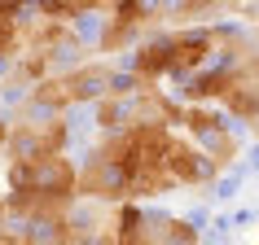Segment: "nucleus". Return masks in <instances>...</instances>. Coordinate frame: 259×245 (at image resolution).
Returning a JSON list of instances; mask_svg holds the SVG:
<instances>
[{"instance_id": "obj_1", "label": "nucleus", "mask_w": 259, "mask_h": 245, "mask_svg": "<svg viewBox=\"0 0 259 245\" xmlns=\"http://www.w3.org/2000/svg\"><path fill=\"white\" fill-rule=\"evenodd\" d=\"M110 22H114V14H110V9H97V5H93V9H79L75 18H66V35L79 44L83 53H88V48H97V53H101V40H106Z\"/></svg>"}, {"instance_id": "obj_2", "label": "nucleus", "mask_w": 259, "mask_h": 245, "mask_svg": "<svg viewBox=\"0 0 259 245\" xmlns=\"http://www.w3.org/2000/svg\"><path fill=\"white\" fill-rule=\"evenodd\" d=\"M242 184H246V166L237 162V166H233V171H229V175H220L215 184H211V193H215L220 202H233V197L242 193Z\"/></svg>"}]
</instances>
